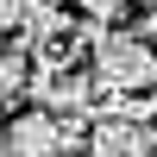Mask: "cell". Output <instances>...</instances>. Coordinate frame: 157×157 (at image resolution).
<instances>
[{
	"label": "cell",
	"mask_w": 157,
	"mask_h": 157,
	"mask_svg": "<svg viewBox=\"0 0 157 157\" xmlns=\"http://www.w3.org/2000/svg\"><path fill=\"white\" fill-rule=\"evenodd\" d=\"M145 38L157 44V6H145Z\"/></svg>",
	"instance_id": "6"
},
{
	"label": "cell",
	"mask_w": 157,
	"mask_h": 157,
	"mask_svg": "<svg viewBox=\"0 0 157 157\" xmlns=\"http://www.w3.org/2000/svg\"><path fill=\"white\" fill-rule=\"evenodd\" d=\"M0 151H82V132L75 126H63L50 107H32V113H13V126H0Z\"/></svg>",
	"instance_id": "2"
},
{
	"label": "cell",
	"mask_w": 157,
	"mask_h": 157,
	"mask_svg": "<svg viewBox=\"0 0 157 157\" xmlns=\"http://www.w3.org/2000/svg\"><path fill=\"white\" fill-rule=\"evenodd\" d=\"M88 63H94L101 88H157V44L145 32H107L88 44Z\"/></svg>",
	"instance_id": "1"
},
{
	"label": "cell",
	"mask_w": 157,
	"mask_h": 157,
	"mask_svg": "<svg viewBox=\"0 0 157 157\" xmlns=\"http://www.w3.org/2000/svg\"><path fill=\"white\" fill-rule=\"evenodd\" d=\"M25 75H32V57L25 50H0V107L25 101Z\"/></svg>",
	"instance_id": "4"
},
{
	"label": "cell",
	"mask_w": 157,
	"mask_h": 157,
	"mask_svg": "<svg viewBox=\"0 0 157 157\" xmlns=\"http://www.w3.org/2000/svg\"><path fill=\"white\" fill-rule=\"evenodd\" d=\"M94 132H82L88 151H157V126L151 120H126V113H94Z\"/></svg>",
	"instance_id": "3"
},
{
	"label": "cell",
	"mask_w": 157,
	"mask_h": 157,
	"mask_svg": "<svg viewBox=\"0 0 157 157\" xmlns=\"http://www.w3.org/2000/svg\"><path fill=\"white\" fill-rule=\"evenodd\" d=\"M75 6H82L88 19H101V25H107L113 13H126V0H75Z\"/></svg>",
	"instance_id": "5"
}]
</instances>
